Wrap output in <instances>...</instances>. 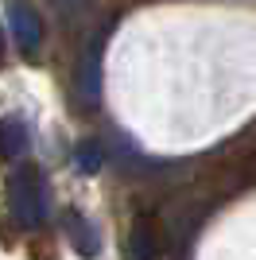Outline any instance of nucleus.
I'll list each match as a JSON object with an SVG mask.
<instances>
[{
	"instance_id": "obj_2",
	"label": "nucleus",
	"mask_w": 256,
	"mask_h": 260,
	"mask_svg": "<svg viewBox=\"0 0 256 260\" xmlns=\"http://www.w3.org/2000/svg\"><path fill=\"white\" fill-rule=\"evenodd\" d=\"M8 27H12V39L20 43L23 54H35L43 43V20L39 12L31 4H23V0H12L8 4Z\"/></svg>"
},
{
	"instance_id": "obj_9",
	"label": "nucleus",
	"mask_w": 256,
	"mask_h": 260,
	"mask_svg": "<svg viewBox=\"0 0 256 260\" xmlns=\"http://www.w3.org/2000/svg\"><path fill=\"white\" fill-rule=\"evenodd\" d=\"M0 62H4V43H0Z\"/></svg>"
},
{
	"instance_id": "obj_3",
	"label": "nucleus",
	"mask_w": 256,
	"mask_h": 260,
	"mask_svg": "<svg viewBox=\"0 0 256 260\" xmlns=\"http://www.w3.org/2000/svg\"><path fill=\"white\" fill-rule=\"evenodd\" d=\"M159 225L155 217L148 214H136L132 217V229H128V241H124V260H159Z\"/></svg>"
},
{
	"instance_id": "obj_7",
	"label": "nucleus",
	"mask_w": 256,
	"mask_h": 260,
	"mask_svg": "<svg viewBox=\"0 0 256 260\" xmlns=\"http://www.w3.org/2000/svg\"><path fill=\"white\" fill-rule=\"evenodd\" d=\"M0 152L4 155L23 152V124L20 120H4V124H0Z\"/></svg>"
},
{
	"instance_id": "obj_6",
	"label": "nucleus",
	"mask_w": 256,
	"mask_h": 260,
	"mask_svg": "<svg viewBox=\"0 0 256 260\" xmlns=\"http://www.w3.org/2000/svg\"><path fill=\"white\" fill-rule=\"evenodd\" d=\"M101 163H105V155H101V148H97L93 140H85V144L74 148V167L82 175H97V171H101Z\"/></svg>"
},
{
	"instance_id": "obj_4",
	"label": "nucleus",
	"mask_w": 256,
	"mask_h": 260,
	"mask_svg": "<svg viewBox=\"0 0 256 260\" xmlns=\"http://www.w3.org/2000/svg\"><path fill=\"white\" fill-rule=\"evenodd\" d=\"M66 237H70V245H74L82 256H97V249H101V241H97V233H93V225L85 221L82 214H66Z\"/></svg>"
},
{
	"instance_id": "obj_5",
	"label": "nucleus",
	"mask_w": 256,
	"mask_h": 260,
	"mask_svg": "<svg viewBox=\"0 0 256 260\" xmlns=\"http://www.w3.org/2000/svg\"><path fill=\"white\" fill-rule=\"evenodd\" d=\"M97 89H101V74H97V51H89V54H85V62H82L78 93H82L85 101H93V98H97Z\"/></svg>"
},
{
	"instance_id": "obj_8",
	"label": "nucleus",
	"mask_w": 256,
	"mask_h": 260,
	"mask_svg": "<svg viewBox=\"0 0 256 260\" xmlns=\"http://www.w3.org/2000/svg\"><path fill=\"white\" fill-rule=\"evenodd\" d=\"M58 4H62V8H74V4H78V0H58Z\"/></svg>"
},
{
	"instance_id": "obj_1",
	"label": "nucleus",
	"mask_w": 256,
	"mask_h": 260,
	"mask_svg": "<svg viewBox=\"0 0 256 260\" xmlns=\"http://www.w3.org/2000/svg\"><path fill=\"white\" fill-rule=\"evenodd\" d=\"M8 206L23 229L43 225V217H47V179H43L39 163H20L8 175Z\"/></svg>"
}]
</instances>
